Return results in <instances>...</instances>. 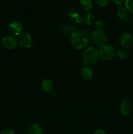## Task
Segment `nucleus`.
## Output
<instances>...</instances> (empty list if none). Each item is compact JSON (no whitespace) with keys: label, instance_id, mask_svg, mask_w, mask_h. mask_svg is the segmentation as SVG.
<instances>
[{"label":"nucleus","instance_id":"f8f14e48","mask_svg":"<svg viewBox=\"0 0 133 134\" xmlns=\"http://www.w3.org/2000/svg\"><path fill=\"white\" fill-rule=\"evenodd\" d=\"M80 6L83 10L89 13L93 8V3L91 0H80Z\"/></svg>","mask_w":133,"mask_h":134},{"label":"nucleus","instance_id":"9b49d317","mask_svg":"<svg viewBox=\"0 0 133 134\" xmlns=\"http://www.w3.org/2000/svg\"><path fill=\"white\" fill-rule=\"evenodd\" d=\"M81 77L85 81H90L93 77V71L89 67H84L81 70Z\"/></svg>","mask_w":133,"mask_h":134},{"label":"nucleus","instance_id":"1a4fd4ad","mask_svg":"<svg viewBox=\"0 0 133 134\" xmlns=\"http://www.w3.org/2000/svg\"><path fill=\"white\" fill-rule=\"evenodd\" d=\"M120 44L122 48H127L133 44V35L130 33H124L120 38Z\"/></svg>","mask_w":133,"mask_h":134},{"label":"nucleus","instance_id":"7ed1b4c3","mask_svg":"<svg viewBox=\"0 0 133 134\" xmlns=\"http://www.w3.org/2000/svg\"><path fill=\"white\" fill-rule=\"evenodd\" d=\"M91 39L93 43L99 47H103L106 45L108 40L106 34L102 30H96L91 34Z\"/></svg>","mask_w":133,"mask_h":134},{"label":"nucleus","instance_id":"2eb2a0df","mask_svg":"<svg viewBox=\"0 0 133 134\" xmlns=\"http://www.w3.org/2000/svg\"><path fill=\"white\" fill-rule=\"evenodd\" d=\"M128 10L124 6H119L117 10V15L120 19L125 20L128 16Z\"/></svg>","mask_w":133,"mask_h":134},{"label":"nucleus","instance_id":"4be33fe9","mask_svg":"<svg viewBox=\"0 0 133 134\" xmlns=\"http://www.w3.org/2000/svg\"><path fill=\"white\" fill-rule=\"evenodd\" d=\"M93 134H107L106 132L102 129H97L93 132Z\"/></svg>","mask_w":133,"mask_h":134},{"label":"nucleus","instance_id":"9d476101","mask_svg":"<svg viewBox=\"0 0 133 134\" xmlns=\"http://www.w3.org/2000/svg\"><path fill=\"white\" fill-rule=\"evenodd\" d=\"M53 81L50 79H45L43 80L41 82V88L45 92L50 93V94H53Z\"/></svg>","mask_w":133,"mask_h":134},{"label":"nucleus","instance_id":"a211bd4d","mask_svg":"<svg viewBox=\"0 0 133 134\" xmlns=\"http://www.w3.org/2000/svg\"><path fill=\"white\" fill-rule=\"evenodd\" d=\"M125 7L129 13L133 14V0H125Z\"/></svg>","mask_w":133,"mask_h":134},{"label":"nucleus","instance_id":"ddd939ff","mask_svg":"<svg viewBox=\"0 0 133 134\" xmlns=\"http://www.w3.org/2000/svg\"><path fill=\"white\" fill-rule=\"evenodd\" d=\"M69 15L70 17V19L75 24H80L83 20L82 16L78 12L71 11L69 13Z\"/></svg>","mask_w":133,"mask_h":134},{"label":"nucleus","instance_id":"39448f33","mask_svg":"<svg viewBox=\"0 0 133 134\" xmlns=\"http://www.w3.org/2000/svg\"><path fill=\"white\" fill-rule=\"evenodd\" d=\"M18 43L23 48H29L33 45V38L28 33H23L19 35Z\"/></svg>","mask_w":133,"mask_h":134},{"label":"nucleus","instance_id":"412c9836","mask_svg":"<svg viewBox=\"0 0 133 134\" xmlns=\"http://www.w3.org/2000/svg\"><path fill=\"white\" fill-rule=\"evenodd\" d=\"M0 134H15V133H14L13 130L7 128V129L3 130Z\"/></svg>","mask_w":133,"mask_h":134},{"label":"nucleus","instance_id":"6ab92c4d","mask_svg":"<svg viewBox=\"0 0 133 134\" xmlns=\"http://www.w3.org/2000/svg\"><path fill=\"white\" fill-rule=\"evenodd\" d=\"M104 26V22L102 19H98L95 22V27L96 30H102Z\"/></svg>","mask_w":133,"mask_h":134},{"label":"nucleus","instance_id":"aec40b11","mask_svg":"<svg viewBox=\"0 0 133 134\" xmlns=\"http://www.w3.org/2000/svg\"><path fill=\"white\" fill-rule=\"evenodd\" d=\"M110 0H95V2L97 5L100 7L107 6L109 3Z\"/></svg>","mask_w":133,"mask_h":134},{"label":"nucleus","instance_id":"6e6552de","mask_svg":"<svg viewBox=\"0 0 133 134\" xmlns=\"http://www.w3.org/2000/svg\"><path fill=\"white\" fill-rule=\"evenodd\" d=\"M132 112V105L129 101L124 100L119 106V113L122 116H129Z\"/></svg>","mask_w":133,"mask_h":134},{"label":"nucleus","instance_id":"423d86ee","mask_svg":"<svg viewBox=\"0 0 133 134\" xmlns=\"http://www.w3.org/2000/svg\"><path fill=\"white\" fill-rule=\"evenodd\" d=\"M3 47L8 50H13L18 45V40L13 35H5L1 41Z\"/></svg>","mask_w":133,"mask_h":134},{"label":"nucleus","instance_id":"20e7f679","mask_svg":"<svg viewBox=\"0 0 133 134\" xmlns=\"http://www.w3.org/2000/svg\"><path fill=\"white\" fill-rule=\"evenodd\" d=\"M99 57L104 60H110L116 55V50L112 46L105 45L99 51Z\"/></svg>","mask_w":133,"mask_h":134},{"label":"nucleus","instance_id":"f257e3e1","mask_svg":"<svg viewBox=\"0 0 133 134\" xmlns=\"http://www.w3.org/2000/svg\"><path fill=\"white\" fill-rule=\"evenodd\" d=\"M70 43L77 49H83L87 47L89 43V34L83 30H76L72 33L70 38Z\"/></svg>","mask_w":133,"mask_h":134},{"label":"nucleus","instance_id":"5701e85b","mask_svg":"<svg viewBox=\"0 0 133 134\" xmlns=\"http://www.w3.org/2000/svg\"><path fill=\"white\" fill-rule=\"evenodd\" d=\"M111 2L113 3V4L116 5H121L123 3L124 0H110Z\"/></svg>","mask_w":133,"mask_h":134},{"label":"nucleus","instance_id":"f3484780","mask_svg":"<svg viewBox=\"0 0 133 134\" xmlns=\"http://www.w3.org/2000/svg\"><path fill=\"white\" fill-rule=\"evenodd\" d=\"M95 15H94L93 13H90V12L89 13H87V14H86V16H85L84 18H83V21L86 22V24L89 25V26L92 25L94 23V22H95Z\"/></svg>","mask_w":133,"mask_h":134},{"label":"nucleus","instance_id":"4468645a","mask_svg":"<svg viewBox=\"0 0 133 134\" xmlns=\"http://www.w3.org/2000/svg\"><path fill=\"white\" fill-rule=\"evenodd\" d=\"M29 134H43V128L39 124H33L28 130Z\"/></svg>","mask_w":133,"mask_h":134},{"label":"nucleus","instance_id":"f03ea898","mask_svg":"<svg viewBox=\"0 0 133 134\" xmlns=\"http://www.w3.org/2000/svg\"><path fill=\"white\" fill-rule=\"evenodd\" d=\"M99 58L98 50L93 47H89L86 48L82 55L83 64L87 65H92L97 62Z\"/></svg>","mask_w":133,"mask_h":134},{"label":"nucleus","instance_id":"dca6fc26","mask_svg":"<svg viewBox=\"0 0 133 134\" xmlns=\"http://www.w3.org/2000/svg\"><path fill=\"white\" fill-rule=\"evenodd\" d=\"M117 55H118L119 58L122 60H126L128 59L130 56V52L128 51L127 48H121L117 51Z\"/></svg>","mask_w":133,"mask_h":134},{"label":"nucleus","instance_id":"0eeeda50","mask_svg":"<svg viewBox=\"0 0 133 134\" xmlns=\"http://www.w3.org/2000/svg\"><path fill=\"white\" fill-rule=\"evenodd\" d=\"M8 30L13 36H19L23 31V26L18 21H13L9 24Z\"/></svg>","mask_w":133,"mask_h":134}]
</instances>
